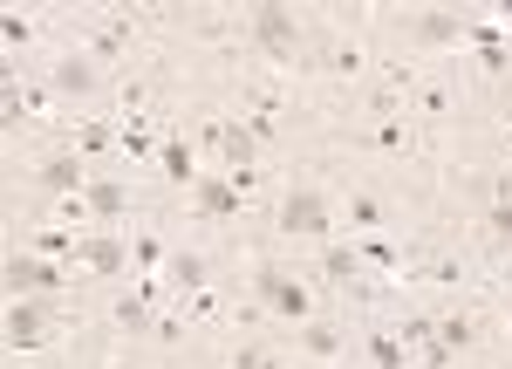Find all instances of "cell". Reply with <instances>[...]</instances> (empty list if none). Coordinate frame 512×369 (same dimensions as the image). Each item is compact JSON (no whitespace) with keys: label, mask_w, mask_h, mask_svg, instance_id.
<instances>
[{"label":"cell","mask_w":512,"mask_h":369,"mask_svg":"<svg viewBox=\"0 0 512 369\" xmlns=\"http://www.w3.org/2000/svg\"><path fill=\"white\" fill-rule=\"evenodd\" d=\"M260 294H267V308H274L280 322H315V294L301 281H287V274H274V267H260Z\"/></svg>","instance_id":"1"},{"label":"cell","mask_w":512,"mask_h":369,"mask_svg":"<svg viewBox=\"0 0 512 369\" xmlns=\"http://www.w3.org/2000/svg\"><path fill=\"white\" fill-rule=\"evenodd\" d=\"M35 246H41V253H76V240H69V233H41Z\"/></svg>","instance_id":"30"},{"label":"cell","mask_w":512,"mask_h":369,"mask_svg":"<svg viewBox=\"0 0 512 369\" xmlns=\"http://www.w3.org/2000/svg\"><path fill=\"white\" fill-rule=\"evenodd\" d=\"M0 35H7V41H28L35 28H28V14H7V21H0Z\"/></svg>","instance_id":"29"},{"label":"cell","mask_w":512,"mask_h":369,"mask_svg":"<svg viewBox=\"0 0 512 369\" xmlns=\"http://www.w3.org/2000/svg\"><path fill=\"white\" fill-rule=\"evenodd\" d=\"M246 35L260 41L274 62H287V55H294V41H301V28H294V14H287V7H253V14H246Z\"/></svg>","instance_id":"2"},{"label":"cell","mask_w":512,"mask_h":369,"mask_svg":"<svg viewBox=\"0 0 512 369\" xmlns=\"http://www.w3.org/2000/svg\"><path fill=\"white\" fill-rule=\"evenodd\" d=\"M226 369H253V356H239V363H226Z\"/></svg>","instance_id":"32"},{"label":"cell","mask_w":512,"mask_h":369,"mask_svg":"<svg viewBox=\"0 0 512 369\" xmlns=\"http://www.w3.org/2000/svg\"><path fill=\"white\" fill-rule=\"evenodd\" d=\"M171 287L178 294H205V253H171Z\"/></svg>","instance_id":"12"},{"label":"cell","mask_w":512,"mask_h":369,"mask_svg":"<svg viewBox=\"0 0 512 369\" xmlns=\"http://www.w3.org/2000/svg\"><path fill=\"white\" fill-rule=\"evenodd\" d=\"M198 212L233 219V212H239V185H233V178H198Z\"/></svg>","instance_id":"7"},{"label":"cell","mask_w":512,"mask_h":369,"mask_svg":"<svg viewBox=\"0 0 512 369\" xmlns=\"http://www.w3.org/2000/svg\"><path fill=\"white\" fill-rule=\"evenodd\" d=\"M506 335H512V308H506Z\"/></svg>","instance_id":"33"},{"label":"cell","mask_w":512,"mask_h":369,"mask_svg":"<svg viewBox=\"0 0 512 369\" xmlns=\"http://www.w3.org/2000/svg\"><path fill=\"white\" fill-rule=\"evenodd\" d=\"M123 48H130V28H103V35L89 41V55H96V62H117Z\"/></svg>","instance_id":"20"},{"label":"cell","mask_w":512,"mask_h":369,"mask_svg":"<svg viewBox=\"0 0 512 369\" xmlns=\"http://www.w3.org/2000/svg\"><path fill=\"white\" fill-rule=\"evenodd\" d=\"M321 274H328V281H355V274H362V253H355V246H328V253H321Z\"/></svg>","instance_id":"16"},{"label":"cell","mask_w":512,"mask_h":369,"mask_svg":"<svg viewBox=\"0 0 512 369\" xmlns=\"http://www.w3.org/2000/svg\"><path fill=\"white\" fill-rule=\"evenodd\" d=\"M328 69H335V76H362V48H355V41H335V48H328Z\"/></svg>","instance_id":"21"},{"label":"cell","mask_w":512,"mask_h":369,"mask_svg":"<svg viewBox=\"0 0 512 369\" xmlns=\"http://www.w3.org/2000/svg\"><path fill=\"white\" fill-rule=\"evenodd\" d=\"M7 342H14V349H35L41 342V308L35 301H14V308H7Z\"/></svg>","instance_id":"8"},{"label":"cell","mask_w":512,"mask_h":369,"mask_svg":"<svg viewBox=\"0 0 512 369\" xmlns=\"http://www.w3.org/2000/svg\"><path fill=\"white\" fill-rule=\"evenodd\" d=\"M110 322H117L123 335H144V328H151V301H130V294H123L117 308H110Z\"/></svg>","instance_id":"17"},{"label":"cell","mask_w":512,"mask_h":369,"mask_svg":"<svg viewBox=\"0 0 512 369\" xmlns=\"http://www.w3.org/2000/svg\"><path fill=\"white\" fill-rule=\"evenodd\" d=\"M253 369H287V363H274V356H253Z\"/></svg>","instance_id":"31"},{"label":"cell","mask_w":512,"mask_h":369,"mask_svg":"<svg viewBox=\"0 0 512 369\" xmlns=\"http://www.w3.org/2000/svg\"><path fill=\"white\" fill-rule=\"evenodd\" d=\"M410 35L424 41V48H458V41H472V28L451 7H424V14H410Z\"/></svg>","instance_id":"6"},{"label":"cell","mask_w":512,"mask_h":369,"mask_svg":"<svg viewBox=\"0 0 512 369\" xmlns=\"http://www.w3.org/2000/svg\"><path fill=\"white\" fill-rule=\"evenodd\" d=\"M437 342H444V349H465V342H472V315H444V322H437Z\"/></svg>","instance_id":"22"},{"label":"cell","mask_w":512,"mask_h":369,"mask_svg":"<svg viewBox=\"0 0 512 369\" xmlns=\"http://www.w3.org/2000/svg\"><path fill=\"white\" fill-rule=\"evenodd\" d=\"M117 151H123V158H158V137H151L144 123H130V130L117 137Z\"/></svg>","instance_id":"19"},{"label":"cell","mask_w":512,"mask_h":369,"mask_svg":"<svg viewBox=\"0 0 512 369\" xmlns=\"http://www.w3.org/2000/svg\"><path fill=\"white\" fill-rule=\"evenodd\" d=\"M328 226H335L328 199H315V192H287V199H280V233H308V240H328Z\"/></svg>","instance_id":"3"},{"label":"cell","mask_w":512,"mask_h":369,"mask_svg":"<svg viewBox=\"0 0 512 369\" xmlns=\"http://www.w3.org/2000/svg\"><path fill=\"white\" fill-rule=\"evenodd\" d=\"M76 144H82V151H110V123H82Z\"/></svg>","instance_id":"26"},{"label":"cell","mask_w":512,"mask_h":369,"mask_svg":"<svg viewBox=\"0 0 512 369\" xmlns=\"http://www.w3.org/2000/svg\"><path fill=\"white\" fill-rule=\"evenodd\" d=\"M55 89H69V96H82V89H96V62H89V55H69V62L55 69Z\"/></svg>","instance_id":"14"},{"label":"cell","mask_w":512,"mask_h":369,"mask_svg":"<svg viewBox=\"0 0 512 369\" xmlns=\"http://www.w3.org/2000/svg\"><path fill=\"white\" fill-rule=\"evenodd\" d=\"M41 192H55V199H82L89 192V171H82V151H55V158H41Z\"/></svg>","instance_id":"5"},{"label":"cell","mask_w":512,"mask_h":369,"mask_svg":"<svg viewBox=\"0 0 512 369\" xmlns=\"http://www.w3.org/2000/svg\"><path fill=\"white\" fill-rule=\"evenodd\" d=\"M137 267H144V274H151V267H171L164 246H158V233H137Z\"/></svg>","instance_id":"25"},{"label":"cell","mask_w":512,"mask_h":369,"mask_svg":"<svg viewBox=\"0 0 512 369\" xmlns=\"http://www.w3.org/2000/svg\"><path fill=\"white\" fill-rule=\"evenodd\" d=\"M349 219H355V226H383V205H376V199H355Z\"/></svg>","instance_id":"28"},{"label":"cell","mask_w":512,"mask_h":369,"mask_svg":"<svg viewBox=\"0 0 512 369\" xmlns=\"http://www.w3.org/2000/svg\"><path fill=\"white\" fill-rule=\"evenodd\" d=\"M478 62H485V69H492V76H506L512 69V48H506V35H492V28H478Z\"/></svg>","instance_id":"15"},{"label":"cell","mask_w":512,"mask_h":369,"mask_svg":"<svg viewBox=\"0 0 512 369\" xmlns=\"http://www.w3.org/2000/svg\"><path fill=\"white\" fill-rule=\"evenodd\" d=\"M123 260H130L123 240H89V246H82V267H89V274H117Z\"/></svg>","instance_id":"13"},{"label":"cell","mask_w":512,"mask_h":369,"mask_svg":"<svg viewBox=\"0 0 512 369\" xmlns=\"http://www.w3.org/2000/svg\"><path fill=\"white\" fill-rule=\"evenodd\" d=\"M158 158H164V178H171V185H198V158H192V144H185V137L158 144Z\"/></svg>","instance_id":"9"},{"label":"cell","mask_w":512,"mask_h":369,"mask_svg":"<svg viewBox=\"0 0 512 369\" xmlns=\"http://www.w3.org/2000/svg\"><path fill=\"white\" fill-rule=\"evenodd\" d=\"M0 274H7V287H14V301H21V294H55V287L69 281L55 260H35V253H14Z\"/></svg>","instance_id":"4"},{"label":"cell","mask_w":512,"mask_h":369,"mask_svg":"<svg viewBox=\"0 0 512 369\" xmlns=\"http://www.w3.org/2000/svg\"><path fill=\"white\" fill-rule=\"evenodd\" d=\"M301 349L321 356V363H335V356H342V328L335 322H301Z\"/></svg>","instance_id":"10"},{"label":"cell","mask_w":512,"mask_h":369,"mask_svg":"<svg viewBox=\"0 0 512 369\" xmlns=\"http://www.w3.org/2000/svg\"><path fill=\"white\" fill-rule=\"evenodd\" d=\"M410 342H417V349H431V342H437L431 315H403V349H410Z\"/></svg>","instance_id":"24"},{"label":"cell","mask_w":512,"mask_h":369,"mask_svg":"<svg viewBox=\"0 0 512 369\" xmlns=\"http://www.w3.org/2000/svg\"><path fill=\"white\" fill-rule=\"evenodd\" d=\"M82 205H89L96 219H123V212H130V192H123V185H103V178H96V185L82 192Z\"/></svg>","instance_id":"11"},{"label":"cell","mask_w":512,"mask_h":369,"mask_svg":"<svg viewBox=\"0 0 512 369\" xmlns=\"http://www.w3.org/2000/svg\"><path fill=\"white\" fill-rule=\"evenodd\" d=\"M376 151H390V158H403V151H410V130H403V123H376Z\"/></svg>","instance_id":"23"},{"label":"cell","mask_w":512,"mask_h":369,"mask_svg":"<svg viewBox=\"0 0 512 369\" xmlns=\"http://www.w3.org/2000/svg\"><path fill=\"white\" fill-rule=\"evenodd\" d=\"M369 363L376 369H410V349L396 335H369Z\"/></svg>","instance_id":"18"},{"label":"cell","mask_w":512,"mask_h":369,"mask_svg":"<svg viewBox=\"0 0 512 369\" xmlns=\"http://www.w3.org/2000/svg\"><path fill=\"white\" fill-rule=\"evenodd\" d=\"M492 233H499V240L512 246V199H506V192H499V199H492Z\"/></svg>","instance_id":"27"}]
</instances>
